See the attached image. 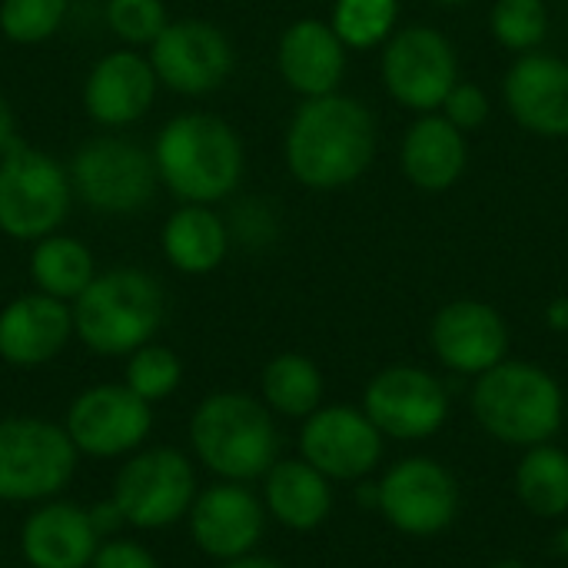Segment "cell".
Returning a JSON list of instances; mask_svg holds the SVG:
<instances>
[{"mask_svg":"<svg viewBox=\"0 0 568 568\" xmlns=\"http://www.w3.org/2000/svg\"><path fill=\"white\" fill-rule=\"evenodd\" d=\"M376 153L373 113L339 93L310 97L286 133V163L310 190H339L363 176Z\"/></svg>","mask_w":568,"mask_h":568,"instance_id":"cell-1","label":"cell"},{"mask_svg":"<svg viewBox=\"0 0 568 568\" xmlns=\"http://www.w3.org/2000/svg\"><path fill=\"white\" fill-rule=\"evenodd\" d=\"M160 183L183 203H216L243 176V143L236 130L213 113L173 116L153 146Z\"/></svg>","mask_w":568,"mask_h":568,"instance_id":"cell-2","label":"cell"},{"mask_svg":"<svg viewBox=\"0 0 568 568\" xmlns=\"http://www.w3.org/2000/svg\"><path fill=\"white\" fill-rule=\"evenodd\" d=\"M196 459L226 483H250L276 466L280 433L266 403L246 393H213L190 419Z\"/></svg>","mask_w":568,"mask_h":568,"instance_id":"cell-3","label":"cell"},{"mask_svg":"<svg viewBox=\"0 0 568 568\" xmlns=\"http://www.w3.org/2000/svg\"><path fill=\"white\" fill-rule=\"evenodd\" d=\"M73 333L100 356H130L146 346L163 323V290L136 266H116L73 300Z\"/></svg>","mask_w":568,"mask_h":568,"instance_id":"cell-4","label":"cell"},{"mask_svg":"<svg viewBox=\"0 0 568 568\" xmlns=\"http://www.w3.org/2000/svg\"><path fill=\"white\" fill-rule=\"evenodd\" d=\"M473 416L506 446H542L566 419L559 383L532 363H499L479 376L473 389Z\"/></svg>","mask_w":568,"mask_h":568,"instance_id":"cell-5","label":"cell"},{"mask_svg":"<svg viewBox=\"0 0 568 568\" xmlns=\"http://www.w3.org/2000/svg\"><path fill=\"white\" fill-rule=\"evenodd\" d=\"M73 200L70 170L50 153L13 143L0 156V230L10 240H43L67 220Z\"/></svg>","mask_w":568,"mask_h":568,"instance_id":"cell-6","label":"cell"},{"mask_svg":"<svg viewBox=\"0 0 568 568\" xmlns=\"http://www.w3.org/2000/svg\"><path fill=\"white\" fill-rule=\"evenodd\" d=\"M77 446L63 426L33 416L0 419V503H47L77 473Z\"/></svg>","mask_w":568,"mask_h":568,"instance_id":"cell-7","label":"cell"},{"mask_svg":"<svg viewBox=\"0 0 568 568\" xmlns=\"http://www.w3.org/2000/svg\"><path fill=\"white\" fill-rule=\"evenodd\" d=\"M156 160L123 136H97L83 143L70 163L73 193L97 213H140L156 193Z\"/></svg>","mask_w":568,"mask_h":568,"instance_id":"cell-8","label":"cell"},{"mask_svg":"<svg viewBox=\"0 0 568 568\" xmlns=\"http://www.w3.org/2000/svg\"><path fill=\"white\" fill-rule=\"evenodd\" d=\"M196 473L180 449L156 446L130 456L113 479V506L133 529H166L190 516Z\"/></svg>","mask_w":568,"mask_h":568,"instance_id":"cell-9","label":"cell"},{"mask_svg":"<svg viewBox=\"0 0 568 568\" xmlns=\"http://www.w3.org/2000/svg\"><path fill=\"white\" fill-rule=\"evenodd\" d=\"M376 503L393 529L423 539L453 526L459 513V483L443 463L413 456L383 476Z\"/></svg>","mask_w":568,"mask_h":568,"instance_id":"cell-10","label":"cell"},{"mask_svg":"<svg viewBox=\"0 0 568 568\" xmlns=\"http://www.w3.org/2000/svg\"><path fill=\"white\" fill-rule=\"evenodd\" d=\"M63 429L77 453L93 459H116L143 446L153 429V413L150 403L140 399L126 383H103L90 386L70 403Z\"/></svg>","mask_w":568,"mask_h":568,"instance_id":"cell-11","label":"cell"},{"mask_svg":"<svg viewBox=\"0 0 568 568\" xmlns=\"http://www.w3.org/2000/svg\"><path fill=\"white\" fill-rule=\"evenodd\" d=\"M383 80L403 106L429 113L443 106L449 90L459 83L456 50L433 27H406L386 47Z\"/></svg>","mask_w":568,"mask_h":568,"instance_id":"cell-12","label":"cell"},{"mask_svg":"<svg viewBox=\"0 0 568 568\" xmlns=\"http://www.w3.org/2000/svg\"><path fill=\"white\" fill-rule=\"evenodd\" d=\"M363 413L389 439H426L443 429L449 396L443 383L419 366H389L366 386Z\"/></svg>","mask_w":568,"mask_h":568,"instance_id":"cell-13","label":"cell"},{"mask_svg":"<svg viewBox=\"0 0 568 568\" xmlns=\"http://www.w3.org/2000/svg\"><path fill=\"white\" fill-rule=\"evenodd\" d=\"M300 453L326 479L353 483L366 479L383 463V433L363 409L320 406L303 423Z\"/></svg>","mask_w":568,"mask_h":568,"instance_id":"cell-14","label":"cell"},{"mask_svg":"<svg viewBox=\"0 0 568 568\" xmlns=\"http://www.w3.org/2000/svg\"><path fill=\"white\" fill-rule=\"evenodd\" d=\"M150 63L163 87L200 97L223 87L233 70V47L210 20H173L150 43Z\"/></svg>","mask_w":568,"mask_h":568,"instance_id":"cell-15","label":"cell"},{"mask_svg":"<svg viewBox=\"0 0 568 568\" xmlns=\"http://www.w3.org/2000/svg\"><path fill=\"white\" fill-rule=\"evenodd\" d=\"M190 536L210 559L230 562L250 556L266 529V509L246 483H216L196 493L190 506Z\"/></svg>","mask_w":568,"mask_h":568,"instance_id":"cell-16","label":"cell"},{"mask_svg":"<svg viewBox=\"0 0 568 568\" xmlns=\"http://www.w3.org/2000/svg\"><path fill=\"white\" fill-rule=\"evenodd\" d=\"M433 349L449 369L483 376L506 359L509 329L493 306L456 300L433 320Z\"/></svg>","mask_w":568,"mask_h":568,"instance_id":"cell-17","label":"cell"},{"mask_svg":"<svg viewBox=\"0 0 568 568\" xmlns=\"http://www.w3.org/2000/svg\"><path fill=\"white\" fill-rule=\"evenodd\" d=\"M156 70L150 57L133 50H113L93 63L83 83V106L100 126L136 123L156 97Z\"/></svg>","mask_w":568,"mask_h":568,"instance_id":"cell-18","label":"cell"},{"mask_svg":"<svg viewBox=\"0 0 568 568\" xmlns=\"http://www.w3.org/2000/svg\"><path fill=\"white\" fill-rule=\"evenodd\" d=\"M73 336V310L47 293H27L0 313V359L10 366H43Z\"/></svg>","mask_w":568,"mask_h":568,"instance_id":"cell-19","label":"cell"},{"mask_svg":"<svg viewBox=\"0 0 568 568\" xmlns=\"http://www.w3.org/2000/svg\"><path fill=\"white\" fill-rule=\"evenodd\" d=\"M93 513L73 503L47 499L20 529V552L30 568H90L100 549Z\"/></svg>","mask_w":568,"mask_h":568,"instance_id":"cell-20","label":"cell"},{"mask_svg":"<svg viewBox=\"0 0 568 568\" xmlns=\"http://www.w3.org/2000/svg\"><path fill=\"white\" fill-rule=\"evenodd\" d=\"M513 116L542 136H568V63L552 53H523L506 77Z\"/></svg>","mask_w":568,"mask_h":568,"instance_id":"cell-21","label":"cell"},{"mask_svg":"<svg viewBox=\"0 0 568 568\" xmlns=\"http://www.w3.org/2000/svg\"><path fill=\"white\" fill-rule=\"evenodd\" d=\"M280 73L303 97L336 93L343 80L346 53L336 30L323 20H296L280 40Z\"/></svg>","mask_w":568,"mask_h":568,"instance_id":"cell-22","label":"cell"},{"mask_svg":"<svg viewBox=\"0 0 568 568\" xmlns=\"http://www.w3.org/2000/svg\"><path fill=\"white\" fill-rule=\"evenodd\" d=\"M263 503L266 513L293 529V532H313L329 519L333 509V489L329 479L313 469L306 459H276V466L263 476Z\"/></svg>","mask_w":568,"mask_h":568,"instance_id":"cell-23","label":"cell"},{"mask_svg":"<svg viewBox=\"0 0 568 568\" xmlns=\"http://www.w3.org/2000/svg\"><path fill=\"white\" fill-rule=\"evenodd\" d=\"M403 170L419 190H449L466 170L463 130L446 116H423L403 140Z\"/></svg>","mask_w":568,"mask_h":568,"instance_id":"cell-24","label":"cell"},{"mask_svg":"<svg viewBox=\"0 0 568 568\" xmlns=\"http://www.w3.org/2000/svg\"><path fill=\"white\" fill-rule=\"evenodd\" d=\"M230 250L226 223L203 203L180 206L163 226V256L190 276L213 273Z\"/></svg>","mask_w":568,"mask_h":568,"instance_id":"cell-25","label":"cell"},{"mask_svg":"<svg viewBox=\"0 0 568 568\" xmlns=\"http://www.w3.org/2000/svg\"><path fill=\"white\" fill-rule=\"evenodd\" d=\"M30 276L40 293L73 303L97 276L93 253L77 236L50 233V236L37 240V246L30 253Z\"/></svg>","mask_w":568,"mask_h":568,"instance_id":"cell-26","label":"cell"},{"mask_svg":"<svg viewBox=\"0 0 568 568\" xmlns=\"http://www.w3.org/2000/svg\"><path fill=\"white\" fill-rule=\"evenodd\" d=\"M263 399L270 413L286 419H306L323 403V376L313 359L300 353H283L263 369Z\"/></svg>","mask_w":568,"mask_h":568,"instance_id":"cell-27","label":"cell"},{"mask_svg":"<svg viewBox=\"0 0 568 568\" xmlns=\"http://www.w3.org/2000/svg\"><path fill=\"white\" fill-rule=\"evenodd\" d=\"M516 493L523 506L539 519H559L568 513V453L542 443L532 446L516 469Z\"/></svg>","mask_w":568,"mask_h":568,"instance_id":"cell-28","label":"cell"},{"mask_svg":"<svg viewBox=\"0 0 568 568\" xmlns=\"http://www.w3.org/2000/svg\"><path fill=\"white\" fill-rule=\"evenodd\" d=\"M183 379V363L180 356L170 349V346H156V343H146L140 349L130 353V363H126V386L146 399V403H160L166 396L176 393Z\"/></svg>","mask_w":568,"mask_h":568,"instance_id":"cell-29","label":"cell"},{"mask_svg":"<svg viewBox=\"0 0 568 568\" xmlns=\"http://www.w3.org/2000/svg\"><path fill=\"white\" fill-rule=\"evenodd\" d=\"M396 0H336L333 30L346 47H376L396 23Z\"/></svg>","mask_w":568,"mask_h":568,"instance_id":"cell-30","label":"cell"},{"mask_svg":"<svg viewBox=\"0 0 568 568\" xmlns=\"http://www.w3.org/2000/svg\"><path fill=\"white\" fill-rule=\"evenodd\" d=\"M67 17V0H0V33L10 43H43Z\"/></svg>","mask_w":568,"mask_h":568,"instance_id":"cell-31","label":"cell"},{"mask_svg":"<svg viewBox=\"0 0 568 568\" xmlns=\"http://www.w3.org/2000/svg\"><path fill=\"white\" fill-rule=\"evenodd\" d=\"M493 30L509 50H532L549 30V13L542 0H499L493 10Z\"/></svg>","mask_w":568,"mask_h":568,"instance_id":"cell-32","label":"cell"},{"mask_svg":"<svg viewBox=\"0 0 568 568\" xmlns=\"http://www.w3.org/2000/svg\"><path fill=\"white\" fill-rule=\"evenodd\" d=\"M106 23L130 47H150L170 20L163 0H106Z\"/></svg>","mask_w":568,"mask_h":568,"instance_id":"cell-33","label":"cell"},{"mask_svg":"<svg viewBox=\"0 0 568 568\" xmlns=\"http://www.w3.org/2000/svg\"><path fill=\"white\" fill-rule=\"evenodd\" d=\"M443 106H446V120L456 123L459 130H476L489 116V100L476 83H456Z\"/></svg>","mask_w":568,"mask_h":568,"instance_id":"cell-34","label":"cell"},{"mask_svg":"<svg viewBox=\"0 0 568 568\" xmlns=\"http://www.w3.org/2000/svg\"><path fill=\"white\" fill-rule=\"evenodd\" d=\"M90 568H160V562L153 559V552L140 542H130V539H110V542H100L97 556Z\"/></svg>","mask_w":568,"mask_h":568,"instance_id":"cell-35","label":"cell"},{"mask_svg":"<svg viewBox=\"0 0 568 568\" xmlns=\"http://www.w3.org/2000/svg\"><path fill=\"white\" fill-rule=\"evenodd\" d=\"M233 223H236V236H240L243 243H266V240H273V233H276L273 216H270V210H266L263 203H243V206L236 210Z\"/></svg>","mask_w":568,"mask_h":568,"instance_id":"cell-36","label":"cell"},{"mask_svg":"<svg viewBox=\"0 0 568 568\" xmlns=\"http://www.w3.org/2000/svg\"><path fill=\"white\" fill-rule=\"evenodd\" d=\"M17 143V120H13V110L7 103V97L0 93V156Z\"/></svg>","mask_w":568,"mask_h":568,"instance_id":"cell-37","label":"cell"},{"mask_svg":"<svg viewBox=\"0 0 568 568\" xmlns=\"http://www.w3.org/2000/svg\"><path fill=\"white\" fill-rule=\"evenodd\" d=\"M220 568H283L280 562H273V559H266V556H240V559H230V562H223Z\"/></svg>","mask_w":568,"mask_h":568,"instance_id":"cell-38","label":"cell"},{"mask_svg":"<svg viewBox=\"0 0 568 568\" xmlns=\"http://www.w3.org/2000/svg\"><path fill=\"white\" fill-rule=\"evenodd\" d=\"M549 326L552 329H568V300H556L549 306Z\"/></svg>","mask_w":568,"mask_h":568,"instance_id":"cell-39","label":"cell"},{"mask_svg":"<svg viewBox=\"0 0 568 568\" xmlns=\"http://www.w3.org/2000/svg\"><path fill=\"white\" fill-rule=\"evenodd\" d=\"M436 3H443V7H459V3H469V0H436Z\"/></svg>","mask_w":568,"mask_h":568,"instance_id":"cell-40","label":"cell"}]
</instances>
